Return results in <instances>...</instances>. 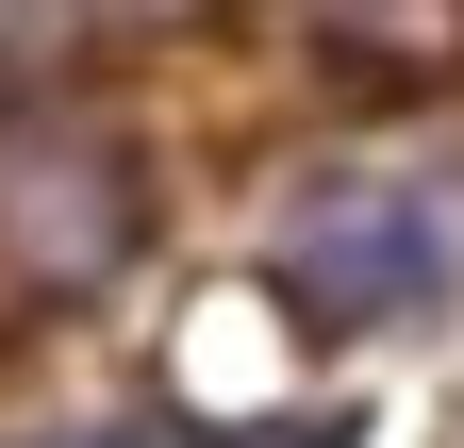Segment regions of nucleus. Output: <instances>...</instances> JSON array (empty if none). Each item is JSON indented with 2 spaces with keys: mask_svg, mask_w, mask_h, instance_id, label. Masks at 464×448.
Returning a JSON list of instances; mask_svg holds the SVG:
<instances>
[{
  "mask_svg": "<svg viewBox=\"0 0 464 448\" xmlns=\"http://www.w3.org/2000/svg\"><path fill=\"white\" fill-rule=\"evenodd\" d=\"M266 283L315 332H398V316H431L464 283V200L448 183H398V166H348V183H315L299 216H282Z\"/></svg>",
  "mask_w": 464,
  "mask_h": 448,
  "instance_id": "1",
  "label": "nucleus"
},
{
  "mask_svg": "<svg viewBox=\"0 0 464 448\" xmlns=\"http://www.w3.org/2000/svg\"><path fill=\"white\" fill-rule=\"evenodd\" d=\"M150 233V183H133V133L116 117H0V266H17L34 299H83L116 283Z\"/></svg>",
  "mask_w": 464,
  "mask_h": 448,
  "instance_id": "2",
  "label": "nucleus"
},
{
  "mask_svg": "<svg viewBox=\"0 0 464 448\" xmlns=\"http://www.w3.org/2000/svg\"><path fill=\"white\" fill-rule=\"evenodd\" d=\"M83 34H100V0H0V83H50Z\"/></svg>",
  "mask_w": 464,
  "mask_h": 448,
  "instance_id": "3",
  "label": "nucleus"
},
{
  "mask_svg": "<svg viewBox=\"0 0 464 448\" xmlns=\"http://www.w3.org/2000/svg\"><path fill=\"white\" fill-rule=\"evenodd\" d=\"M100 17H166V0H100Z\"/></svg>",
  "mask_w": 464,
  "mask_h": 448,
  "instance_id": "4",
  "label": "nucleus"
}]
</instances>
